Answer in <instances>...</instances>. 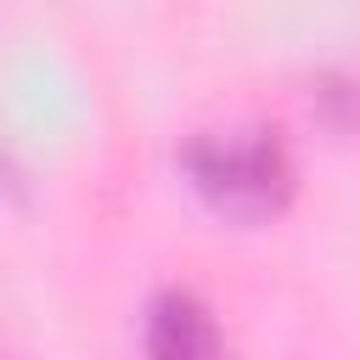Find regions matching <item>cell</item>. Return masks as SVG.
Returning a JSON list of instances; mask_svg holds the SVG:
<instances>
[{
    "mask_svg": "<svg viewBox=\"0 0 360 360\" xmlns=\"http://www.w3.org/2000/svg\"><path fill=\"white\" fill-rule=\"evenodd\" d=\"M186 169L197 191L225 208V214H264L287 191V152L276 135H225V141H197L186 152Z\"/></svg>",
    "mask_w": 360,
    "mask_h": 360,
    "instance_id": "6da1fadb",
    "label": "cell"
},
{
    "mask_svg": "<svg viewBox=\"0 0 360 360\" xmlns=\"http://www.w3.org/2000/svg\"><path fill=\"white\" fill-rule=\"evenodd\" d=\"M146 354L152 360H219V332L191 292H163L146 315Z\"/></svg>",
    "mask_w": 360,
    "mask_h": 360,
    "instance_id": "7a4b0ae2",
    "label": "cell"
}]
</instances>
